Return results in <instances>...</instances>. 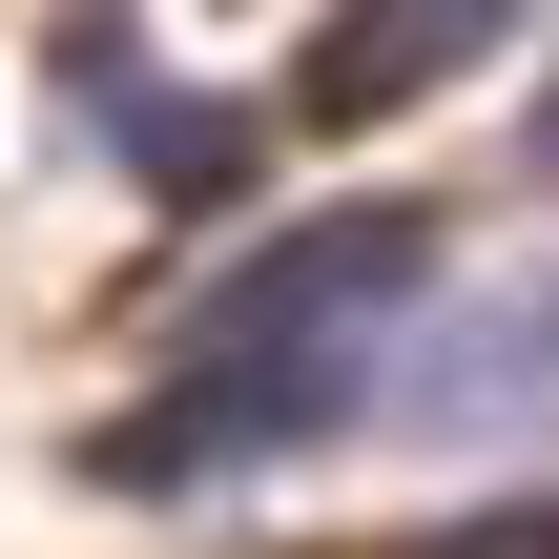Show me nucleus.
<instances>
[{
	"label": "nucleus",
	"mask_w": 559,
	"mask_h": 559,
	"mask_svg": "<svg viewBox=\"0 0 559 559\" xmlns=\"http://www.w3.org/2000/svg\"><path fill=\"white\" fill-rule=\"evenodd\" d=\"M145 83H166V62H124V41H104V21H62V104H83V124H104V145H124V166H145V187H166V207H207V187H228V166H249V145H228V124H207V104H145Z\"/></svg>",
	"instance_id": "2"
},
{
	"label": "nucleus",
	"mask_w": 559,
	"mask_h": 559,
	"mask_svg": "<svg viewBox=\"0 0 559 559\" xmlns=\"http://www.w3.org/2000/svg\"><path fill=\"white\" fill-rule=\"evenodd\" d=\"M436 290V228L415 207H311L290 249H249L207 311H187V353L145 373V415L124 436H83V477L104 498H207V477H270V456H311V436H353L373 394H394V311Z\"/></svg>",
	"instance_id": "1"
},
{
	"label": "nucleus",
	"mask_w": 559,
	"mask_h": 559,
	"mask_svg": "<svg viewBox=\"0 0 559 559\" xmlns=\"http://www.w3.org/2000/svg\"><path fill=\"white\" fill-rule=\"evenodd\" d=\"M477 41H498L477 0H436V21H332V41H311V62H332L311 104H415V62H477Z\"/></svg>",
	"instance_id": "3"
}]
</instances>
